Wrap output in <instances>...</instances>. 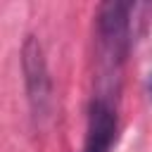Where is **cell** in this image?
Listing matches in <instances>:
<instances>
[{"label": "cell", "mask_w": 152, "mask_h": 152, "mask_svg": "<svg viewBox=\"0 0 152 152\" xmlns=\"http://www.w3.org/2000/svg\"><path fill=\"white\" fill-rule=\"evenodd\" d=\"M21 71H24V83H26V95L28 104L36 119L48 116L50 112V100H52V86H50V71L45 64L43 48L38 38L28 36L21 45Z\"/></svg>", "instance_id": "1"}, {"label": "cell", "mask_w": 152, "mask_h": 152, "mask_svg": "<svg viewBox=\"0 0 152 152\" xmlns=\"http://www.w3.org/2000/svg\"><path fill=\"white\" fill-rule=\"evenodd\" d=\"M97 36L104 57L112 62H124L131 45V2H102L97 7Z\"/></svg>", "instance_id": "2"}, {"label": "cell", "mask_w": 152, "mask_h": 152, "mask_svg": "<svg viewBox=\"0 0 152 152\" xmlns=\"http://www.w3.org/2000/svg\"><path fill=\"white\" fill-rule=\"evenodd\" d=\"M114 140H116V112L104 97H97L90 102L83 152H109Z\"/></svg>", "instance_id": "3"}, {"label": "cell", "mask_w": 152, "mask_h": 152, "mask_svg": "<svg viewBox=\"0 0 152 152\" xmlns=\"http://www.w3.org/2000/svg\"><path fill=\"white\" fill-rule=\"evenodd\" d=\"M150 86H152V81H150Z\"/></svg>", "instance_id": "4"}]
</instances>
